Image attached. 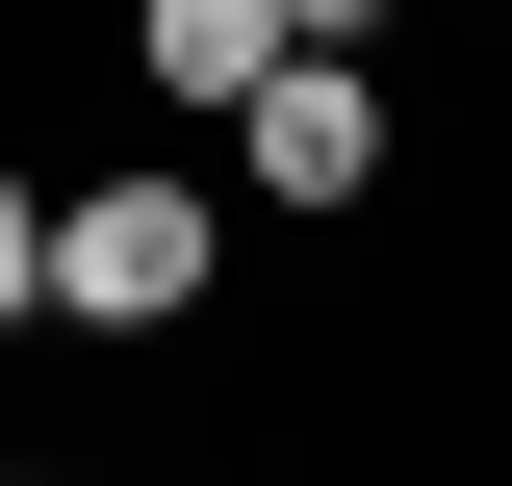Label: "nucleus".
I'll use <instances>...</instances> for the list:
<instances>
[{
    "label": "nucleus",
    "instance_id": "obj_1",
    "mask_svg": "<svg viewBox=\"0 0 512 486\" xmlns=\"http://www.w3.org/2000/svg\"><path fill=\"white\" fill-rule=\"evenodd\" d=\"M205 256H231L205 180H77V205H52V307H77V333H180Z\"/></svg>",
    "mask_w": 512,
    "mask_h": 486
},
{
    "label": "nucleus",
    "instance_id": "obj_2",
    "mask_svg": "<svg viewBox=\"0 0 512 486\" xmlns=\"http://www.w3.org/2000/svg\"><path fill=\"white\" fill-rule=\"evenodd\" d=\"M231 154H256V205H384V77L359 52H256L231 77Z\"/></svg>",
    "mask_w": 512,
    "mask_h": 486
},
{
    "label": "nucleus",
    "instance_id": "obj_3",
    "mask_svg": "<svg viewBox=\"0 0 512 486\" xmlns=\"http://www.w3.org/2000/svg\"><path fill=\"white\" fill-rule=\"evenodd\" d=\"M128 52H154V103H231L282 52V0H128Z\"/></svg>",
    "mask_w": 512,
    "mask_h": 486
},
{
    "label": "nucleus",
    "instance_id": "obj_4",
    "mask_svg": "<svg viewBox=\"0 0 512 486\" xmlns=\"http://www.w3.org/2000/svg\"><path fill=\"white\" fill-rule=\"evenodd\" d=\"M52 307V180H0V333Z\"/></svg>",
    "mask_w": 512,
    "mask_h": 486
},
{
    "label": "nucleus",
    "instance_id": "obj_5",
    "mask_svg": "<svg viewBox=\"0 0 512 486\" xmlns=\"http://www.w3.org/2000/svg\"><path fill=\"white\" fill-rule=\"evenodd\" d=\"M359 26H384V0H282V52H359Z\"/></svg>",
    "mask_w": 512,
    "mask_h": 486
}]
</instances>
